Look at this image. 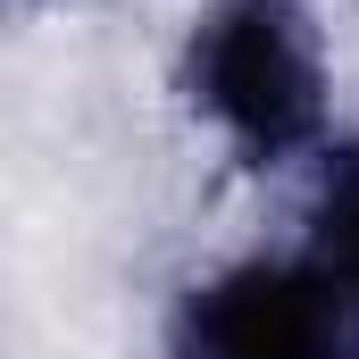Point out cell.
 <instances>
[{
	"instance_id": "6da1fadb",
	"label": "cell",
	"mask_w": 359,
	"mask_h": 359,
	"mask_svg": "<svg viewBox=\"0 0 359 359\" xmlns=\"http://www.w3.org/2000/svg\"><path fill=\"white\" fill-rule=\"evenodd\" d=\"M192 109L234 142L243 168H284L326 126V76L292 0H217L184 59Z\"/></svg>"
},
{
	"instance_id": "7a4b0ae2",
	"label": "cell",
	"mask_w": 359,
	"mask_h": 359,
	"mask_svg": "<svg viewBox=\"0 0 359 359\" xmlns=\"http://www.w3.org/2000/svg\"><path fill=\"white\" fill-rule=\"evenodd\" d=\"M168 359H359V301L318 259H243L184 292Z\"/></svg>"
},
{
	"instance_id": "3957f363",
	"label": "cell",
	"mask_w": 359,
	"mask_h": 359,
	"mask_svg": "<svg viewBox=\"0 0 359 359\" xmlns=\"http://www.w3.org/2000/svg\"><path fill=\"white\" fill-rule=\"evenodd\" d=\"M309 243H318V268L359 301V151L326 159V184L309 201Z\"/></svg>"
}]
</instances>
